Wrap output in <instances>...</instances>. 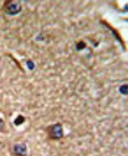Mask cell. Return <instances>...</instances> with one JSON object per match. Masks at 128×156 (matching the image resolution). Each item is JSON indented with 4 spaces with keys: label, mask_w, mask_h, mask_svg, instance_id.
Segmentation results:
<instances>
[{
    "label": "cell",
    "mask_w": 128,
    "mask_h": 156,
    "mask_svg": "<svg viewBox=\"0 0 128 156\" xmlns=\"http://www.w3.org/2000/svg\"><path fill=\"white\" fill-rule=\"evenodd\" d=\"M48 138L51 140H60L64 137L63 126L61 122H56L48 126L45 129Z\"/></svg>",
    "instance_id": "cell-1"
},
{
    "label": "cell",
    "mask_w": 128,
    "mask_h": 156,
    "mask_svg": "<svg viewBox=\"0 0 128 156\" xmlns=\"http://www.w3.org/2000/svg\"><path fill=\"white\" fill-rule=\"evenodd\" d=\"M22 4L17 0H5L2 4V10L9 16H16L22 11Z\"/></svg>",
    "instance_id": "cell-2"
},
{
    "label": "cell",
    "mask_w": 128,
    "mask_h": 156,
    "mask_svg": "<svg viewBox=\"0 0 128 156\" xmlns=\"http://www.w3.org/2000/svg\"><path fill=\"white\" fill-rule=\"evenodd\" d=\"M12 154L14 156H26L27 147L24 143L14 144L12 148Z\"/></svg>",
    "instance_id": "cell-3"
},
{
    "label": "cell",
    "mask_w": 128,
    "mask_h": 156,
    "mask_svg": "<svg viewBox=\"0 0 128 156\" xmlns=\"http://www.w3.org/2000/svg\"><path fill=\"white\" fill-rule=\"evenodd\" d=\"M24 121H25L24 117H23V115H19V116H17V118H16L14 122L16 126H19V125L22 124Z\"/></svg>",
    "instance_id": "cell-4"
},
{
    "label": "cell",
    "mask_w": 128,
    "mask_h": 156,
    "mask_svg": "<svg viewBox=\"0 0 128 156\" xmlns=\"http://www.w3.org/2000/svg\"><path fill=\"white\" fill-rule=\"evenodd\" d=\"M5 130V121L0 118V133H3Z\"/></svg>",
    "instance_id": "cell-5"
}]
</instances>
